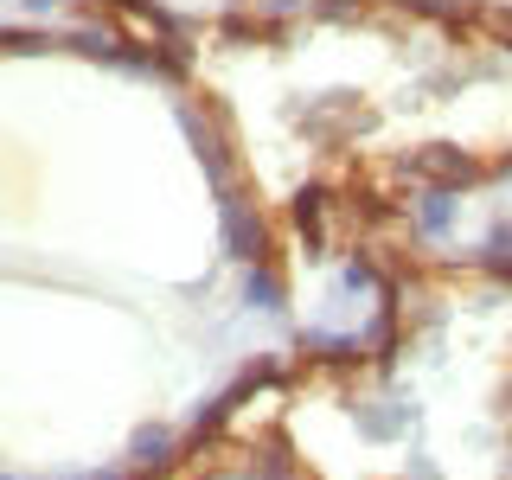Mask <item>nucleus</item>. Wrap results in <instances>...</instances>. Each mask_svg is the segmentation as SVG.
<instances>
[{
	"mask_svg": "<svg viewBox=\"0 0 512 480\" xmlns=\"http://www.w3.org/2000/svg\"><path fill=\"white\" fill-rule=\"evenodd\" d=\"M423 180H436V186H461V180H474V167L468 160H455V148H429V154H416L410 160Z\"/></svg>",
	"mask_w": 512,
	"mask_h": 480,
	"instance_id": "obj_1",
	"label": "nucleus"
}]
</instances>
